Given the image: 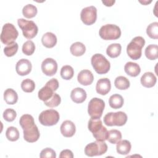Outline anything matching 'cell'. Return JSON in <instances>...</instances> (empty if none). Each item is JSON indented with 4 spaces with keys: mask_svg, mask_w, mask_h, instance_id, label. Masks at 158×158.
<instances>
[{
    "mask_svg": "<svg viewBox=\"0 0 158 158\" xmlns=\"http://www.w3.org/2000/svg\"><path fill=\"white\" fill-rule=\"evenodd\" d=\"M19 123L23 131V138L29 143L36 141L40 136V131L36 124L34 118L30 114H24L21 116L19 120Z\"/></svg>",
    "mask_w": 158,
    "mask_h": 158,
    "instance_id": "obj_1",
    "label": "cell"
},
{
    "mask_svg": "<svg viewBox=\"0 0 158 158\" xmlns=\"http://www.w3.org/2000/svg\"><path fill=\"white\" fill-rule=\"evenodd\" d=\"M88 128L97 141H104L107 139L108 131L102 125V122L100 118H91L88 122Z\"/></svg>",
    "mask_w": 158,
    "mask_h": 158,
    "instance_id": "obj_2",
    "label": "cell"
},
{
    "mask_svg": "<svg viewBox=\"0 0 158 158\" xmlns=\"http://www.w3.org/2000/svg\"><path fill=\"white\" fill-rule=\"evenodd\" d=\"M145 44V40L142 36H136L127 45V52L133 60H137L141 57L142 48Z\"/></svg>",
    "mask_w": 158,
    "mask_h": 158,
    "instance_id": "obj_3",
    "label": "cell"
},
{
    "mask_svg": "<svg viewBox=\"0 0 158 158\" xmlns=\"http://www.w3.org/2000/svg\"><path fill=\"white\" fill-rule=\"evenodd\" d=\"M91 65L94 70L99 74H105L110 67L109 61L101 54H95L91 59Z\"/></svg>",
    "mask_w": 158,
    "mask_h": 158,
    "instance_id": "obj_4",
    "label": "cell"
},
{
    "mask_svg": "<svg viewBox=\"0 0 158 158\" xmlns=\"http://www.w3.org/2000/svg\"><path fill=\"white\" fill-rule=\"evenodd\" d=\"M99 35L104 40H115L120 37L121 30L116 25L106 24L101 27Z\"/></svg>",
    "mask_w": 158,
    "mask_h": 158,
    "instance_id": "obj_5",
    "label": "cell"
},
{
    "mask_svg": "<svg viewBox=\"0 0 158 158\" xmlns=\"http://www.w3.org/2000/svg\"><path fill=\"white\" fill-rule=\"evenodd\" d=\"M19 32L15 26L10 23H5L1 34V41L4 44H10L15 42L18 37Z\"/></svg>",
    "mask_w": 158,
    "mask_h": 158,
    "instance_id": "obj_6",
    "label": "cell"
},
{
    "mask_svg": "<svg viewBox=\"0 0 158 158\" xmlns=\"http://www.w3.org/2000/svg\"><path fill=\"white\" fill-rule=\"evenodd\" d=\"M127 121V114L122 111L109 112L104 117V123L107 126H123Z\"/></svg>",
    "mask_w": 158,
    "mask_h": 158,
    "instance_id": "obj_7",
    "label": "cell"
},
{
    "mask_svg": "<svg viewBox=\"0 0 158 158\" xmlns=\"http://www.w3.org/2000/svg\"><path fill=\"white\" fill-rule=\"evenodd\" d=\"M17 23L21 28L23 35L27 39H32L38 33V28L36 23L32 20H27L24 19H19Z\"/></svg>",
    "mask_w": 158,
    "mask_h": 158,
    "instance_id": "obj_8",
    "label": "cell"
},
{
    "mask_svg": "<svg viewBox=\"0 0 158 158\" xmlns=\"http://www.w3.org/2000/svg\"><path fill=\"white\" fill-rule=\"evenodd\" d=\"M104 101L98 98H92L88 106V112L92 118H100L104 110Z\"/></svg>",
    "mask_w": 158,
    "mask_h": 158,
    "instance_id": "obj_9",
    "label": "cell"
},
{
    "mask_svg": "<svg viewBox=\"0 0 158 158\" xmlns=\"http://www.w3.org/2000/svg\"><path fill=\"white\" fill-rule=\"evenodd\" d=\"M107 151V145L104 141H96L88 144L85 148V153L89 157L101 156Z\"/></svg>",
    "mask_w": 158,
    "mask_h": 158,
    "instance_id": "obj_10",
    "label": "cell"
},
{
    "mask_svg": "<svg viewBox=\"0 0 158 158\" xmlns=\"http://www.w3.org/2000/svg\"><path fill=\"white\" fill-rule=\"evenodd\" d=\"M59 112L54 109H48L41 112L38 117L40 123L44 126H52L59 120Z\"/></svg>",
    "mask_w": 158,
    "mask_h": 158,
    "instance_id": "obj_11",
    "label": "cell"
},
{
    "mask_svg": "<svg viewBox=\"0 0 158 158\" xmlns=\"http://www.w3.org/2000/svg\"><path fill=\"white\" fill-rule=\"evenodd\" d=\"M80 18L86 25L93 24L97 19V9L93 6L83 8L80 13Z\"/></svg>",
    "mask_w": 158,
    "mask_h": 158,
    "instance_id": "obj_12",
    "label": "cell"
},
{
    "mask_svg": "<svg viewBox=\"0 0 158 158\" xmlns=\"http://www.w3.org/2000/svg\"><path fill=\"white\" fill-rule=\"evenodd\" d=\"M41 70L43 73L47 76H53L57 70V64L52 58L45 59L41 64Z\"/></svg>",
    "mask_w": 158,
    "mask_h": 158,
    "instance_id": "obj_13",
    "label": "cell"
},
{
    "mask_svg": "<svg viewBox=\"0 0 158 158\" xmlns=\"http://www.w3.org/2000/svg\"><path fill=\"white\" fill-rule=\"evenodd\" d=\"M32 65L30 60L26 59H20L16 64V72L20 76H25L30 73Z\"/></svg>",
    "mask_w": 158,
    "mask_h": 158,
    "instance_id": "obj_14",
    "label": "cell"
},
{
    "mask_svg": "<svg viewBox=\"0 0 158 158\" xmlns=\"http://www.w3.org/2000/svg\"><path fill=\"white\" fill-rule=\"evenodd\" d=\"M111 84L110 81L107 78H102L99 79L96 83V92L101 95L107 94L110 90Z\"/></svg>",
    "mask_w": 158,
    "mask_h": 158,
    "instance_id": "obj_15",
    "label": "cell"
},
{
    "mask_svg": "<svg viewBox=\"0 0 158 158\" xmlns=\"http://www.w3.org/2000/svg\"><path fill=\"white\" fill-rule=\"evenodd\" d=\"M60 132L62 135L67 138L72 137L74 135L76 131V127L73 122L70 120H65L60 125Z\"/></svg>",
    "mask_w": 158,
    "mask_h": 158,
    "instance_id": "obj_16",
    "label": "cell"
},
{
    "mask_svg": "<svg viewBox=\"0 0 158 158\" xmlns=\"http://www.w3.org/2000/svg\"><path fill=\"white\" fill-rule=\"evenodd\" d=\"M77 80L80 84L84 86H88L93 83L94 76L90 70H82L78 74Z\"/></svg>",
    "mask_w": 158,
    "mask_h": 158,
    "instance_id": "obj_17",
    "label": "cell"
},
{
    "mask_svg": "<svg viewBox=\"0 0 158 158\" xmlns=\"http://www.w3.org/2000/svg\"><path fill=\"white\" fill-rule=\"evenodd\" d=\"M70 98L74 102L80 104L85 101L86 98V93L84 89L77 87L72 90Z\"/></svg>",
    "mask_w": 158,
    "mask_h": 158,
    "instance_id": "obj_18",
    "label": "cell"
},
{
    "mask_svg": "<svg viewBox=\"0 0 158 158\" xmlns=\"http://www.w3.org/2000/svg\"><path fill=\"white\" fill-rule=\"evenodd\" d=\"M140 81L143 86L146 88H151L156 85L157 78L152 72H148L142 75Z\"/></svg>",
    "mask_w": 158,
    "mask_h": 158,
    "instance_id": "obj_19",
    "label": "cell"
},
{
    "mask_svg": "<svg viewBox=\"0 0 158 158\" xmlns=\"http://www.w3.org/2000/svg\"><path fill=\"white\" fill-rule=\"evenodd\" d=\"M41 42L43 46L46 48H51L56 44L57 37L54 33L51 32H47L43 35Z\"/></svg>",
    "mask_w": 158,
    "mask_h": 158,
    "instance_id": "obj_20",
    "label": "cell"
},
{
    "mask_svg": "<svg viewBox=\"0 0 158 158\" xmlns=\"http://www.w3.org/2000/svg\"><path fill=\"white\" fill-rule=\"evenodd\" d=\"M124 70L127 75L135 77L139 74L141 69L138 64L133 62H128L124 66Z\"/></svg>",
    "mask_w": 158,
    "mask_h": 158,
    "instance_id": "obj_21",
    "label": "cell"
},
{
    "mask_svg": "<svg viewBox=\"0 0 158 158\" xmlns=\"http://www.w3.org/2000/svg\"><path fill=\"white\" fill-rule=\"evenodd\" d=\"M54 91V89L51 86L46 84L45 86L41 88L38 91V98L44 102L46 101L52 96Z\"/></svg>",
    "mask_w": 158,
    "mask_h": 158,
    "instance_id": "obj_22",
    "label": "cell"
},
{
    "mask_svg": "<svg viewBox=\"0 0 158 158\" xmlns=\"http://www.w3.org/2000/svg\"><path fill=\"white\" fill-rule=\"evenodd\" d=\"M131 145L129 141L124 139L120 140L117 143L116 150L117 152L121 155H127L131 151Z\"/></svg>",
    "mask_w": 158,
    "mask_h": 158,
    "instance_id": "obj_23",
    "label": "cell"
},
{
    "mask_svg": "<svg viewBox=\"0 0 158 158\" xmlns=\"http://www.w3.org/2000/svg\"><path fill=\"white\" fill-rule=\"evenodd\" d=\"M4 99L7 104L13 105L17 102L18 95L15 90L8 88L4 93Z\"/></svg>",
    "mask_w": 158,
    "mask_h": 158,
    "instance_id": "obj_24",
    "label": "cell"
},
{
    "mask_svg": "<svg viewBox=\"0 0 158 158\" xmlns=\"http://www.w3.org/2000/svg\"><path fill=\"white\" fill-rule=\"evenodd\" d=\"M124 100L123 97L118 94H114L109 98V106L115 109L121 108L123 105Z\"/></svg>",
    "mask_w": 158,
    "mask_h": 158,
    "instance_id": "obj_25",
    "label": "cell"
},
{
    "mask_svg": "<svg viewBox=\"0 0 158 158\" xmlns=\"http://www.w3.org/2000/svg\"><path fill=\"white\" fill-rule=\"evenodd\" d=\"M70 52L75 56H81L86 51L85 46L81 42H75L73 43L70 48Z\"/></svg>",
    "mask_w": 158,
    "mask_h": 158,
    "instance_id": "obj_26",
    "label": "cell"
},
{
    "mask_svg": "<svg viewBox=\"0 0 158 158\" xmlns=\"http://www.w3.org/2000/svg\"><path fill=\"white\" fill-rule=\"evenodd\" d=\"M122 46L119 43H112L107 46L106 53L110 57L115 58L120 54Z\"/></svg>",
    "mask_w": 158,
    "mask_h": 158,
    "instance_id": "obj_27",
    "label": "cell"
},
{
    "mask_svg": "<svg viewBox=\"0 0 158 158\" xmlns=\"http://www.w3.org/2000/svg\"><path fill=\"white\" fill-rule=\"evenodd\" d=\"M145 56L149 60H156L158 57V46L156 44H149L145 49Z\"/></svg>",
    "mask_w": 158,
    "mask_h": 158,
    "instance_id": "obj_28",
    "label": "cell"
},
{
    "mask_svg": "<svg viewBox=\"0 0 158 158\" xmlns=\"http://www.w3.org/2000/svg\"><path fill=\"white\" fill-rule=\"evenodd\" d=\"M115 86L121 90L127 89L130 87V81L129 80L123 76H118L117 77L114 81Z\"/></svg>",
    "mask_w": 158,
    "mask_h": 158,
    "instance_id": "obj_29",
    "label": "cell"
},
{
    "mask_svg": "<svg viewBox=\"0 0 158 158\" xmlns=\"http://www.w3.org/2000/svg\"><path fill=\"white\" fill-rule=\"evenodd\" d=\"M37 12L38 10L36 7L31 4L25 5L22 9V14L23 16L27 19H31L35 17Z\"/></svg>",
    "mask_w": 158,
    "mask_h": 158,
    "instance_id": "obj_30",
    "label": "cell"
},
{
    "mask_svg": "<svg viewBox=\"0 0 158 158\" xmlns=\"http://www.w3.org/2000/svg\"><path fill=\"white\" fill-rule=\"evenodd\" d=\"M122 139V133L118 130H110L108 131L107 138L109 142L112 144H117Z\"/></svg>",
    "mask_w": 158,
    "mask_h": 158,
    "instance_id": "obj_31",
    "label": "cell"
},
{
    "mask_svg": "<svg viewBox=\"0 0 158 158\" xmlns=\"http://www.w3.org/2000/svg\"><path fill=\"white\" fill-rule=\"evenodd\" d=\"M147 35L152 39L158 38V22H154L150 23L146 28Z\"/></svg>",
    "mask_w": 158,
    "mask_h": 158,
    "instance_id": "obj_32",
    "label": "cell"
},
{
    "mask_svg": "<svg viewBox=\"0 0 158 158\" xmlns=\"http://www.w3.org/2000/svg\"><path fill=\"white\" fill-rule=\"evenodd\" d=\"M6 136L8 140L10 141H15L19 138V131L17 128L14 127H9L6 131Z\"/></svg>",
    "mask_w": 158,
    "mask_h": 158,
    "instance_id": "obj_33",
    "label": "cell"
},
{
    "mask_svg": "<svg viewBox=\"0 0 158 158\" xmlns=\"http://www.w3.org/2000/svg\"><path fill=\"white\" fill-rule=\"evenodd\" d=\"M74 74L73 69L69 65L63 66L60 70V76L61 77L66 80H70Z\"/></svg>",
    "mask_w": 158,
    "mask_h": 158,
    "instance_id": "obj_34",
    "label": "cell"
},
{
    "mask_svg": "<svg viewBox=\"0 0 158 158\" xmlns=\"http://www.w3.org/2000/svg\"><path fill=\"white\" fill-rule=\"evenodd\" d=\"M21 88L24 92L31 93L35 88V82L29 78L25 79L21 83Z\"/></svg>",
    "mask_w": 158,
    "mask_h": 158,
    "instance_id": "obj_35",
    "label": "cell"
},
{
    "mask_svg": "<svg viewBox=\"0 0 158 158\" xmlns=\"http://www.w3.org/2000/svg\"><path fill=\"white\" fill-rule=\"evenodd\" d=\"M35 50V45L31 40H28L25 42L22 46V52L27 56H31L33 54Z\"/></svg>",
    "mask_w": 158,
    "mask_h": 158,
    "instance_id": "obj_36",
    "label": "cell"
},
{
    "mask_svg": "<svg viewBox=\"0 0 158 158\" xmlns=\"http://www.w3.org/2000/svg\"><path fill=\"white\" fill-rule=\"evenodd\" d=\"M19 46L16 42L12 44H8L4 48V52L5 55L7 57H12L14 56L18 51Z\"/></svg>",
    "mask_w": 158,
    "mask_h": 158,
    "instance_id": "obj_37",
    "label": "cell"
},
{
    "mask_svg": "<svg viewBox=\"0 0 158 158\" xmlns=\"http://www.w3.org/2000/svg\"><path fill=\"white\" fill-rule=\"evenodd\" d=\"M61 102V98L60 96L57 94V93H54L52 96L48 99L46 101L44 102V104L49 107H54L58 106Z\"/></svg>",
    "mask_w": 158,
    "mask_h": 158,
    "instance_id": "obj_38",
    "label": "cell"
},
{
    "mask_svg": "<svg viewBox=\"0 0 158 158\" xmlns=\"http://www.w3.org/2000/svg\"><path fill=\"white\" fill-rule=\"evenodd\" d=\"M17 117V113L13 109H6L3 112V118L7 122H12Z\"/></svg>",
    "mask_w": 158,
    "mask_h": 158,
    "instance_id": "obj_39",
    "label": "cell"
},
{
    "mask_svg": "<svg viewBox=\"0 0 158 158\" xmlns=\"http://www.w3.org/2000/svg\"><path fill=\"white\" fill-rule=\"evenodd\" d=\"M40 157L41 158H56V154L54 150L50 148H46L41 151Z\"/></svg>",
    "mask_w": 158,
    "mask_h": 158,
    "instance_id": "obj_40",
    "label": "cell"
},
{
    "mask_svg": "<svg viewBox=\"0 0 158 158\" xmlns=\"http://www.w3.org/2000/svg\"><path fill=\"white\" fill-rule=\"evenodd\" d=\"M46 84L51 86L54 91H56L57 88H59V81L56 78H52L50 80H49Z\"/></svg>",
    "mask_w": 158,
    "mask_h": 158,
    "instance_id": "obj_41",
    "label": "cell"
},
{
    "mask_svg": "<svg viewBox=\"0 0 158 158\" xmlns=\"http://www.w3.org/2000/svg\"><path fill=\"white\" fill-rule=\"evenodd\" d=\"M59 157L60 158L62 157H67V158H73V152L69 150V149H64L60 152V154L59 155Z\"/></svg>",
    "mask_w": 158,
    "mask_h": 158,
    "instance_id": "obj_42",
    "label": "cell"
},
{
    "mask_svg": "<svg viewBox=\"0 0 158 158\" xmlns=\"http://www.w3.org/2000/svg\"><path fill=\"white\" fill-rule=\"evenodd\" d=\"M115 1H102V2L106 6H112L114 3Z\"/></svg>",
    "mask_w": 158,
    "mask_h": 158,
    "instance_id": "obj_43",
    "label": "cell"
},
{
    "mask_svg": "<svg viewBox=\"0 0 158 158\" xmlns=\"http://www.w3.org/2000/svg\"><path fill=\"white\" fill-rule=\"evenodd\" d=\"M141 3H143V4H149V3H150L151 2V1H149V2H148V1H143V2H142V1H139Z\"/></svg>",
    "mask_w": 158,
    "mask_h": 158,
    "instance_id": "obj_44",
    "label": "cell"
}]
</instances>
